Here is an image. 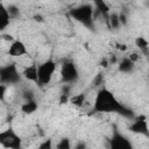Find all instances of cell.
I'll return each instance as SVG.
<instances>
[{"label": "cell", "instance_id": "10", "mask_svg": "<svg viewBox=\"0 0 149 149\" xmlns=\"http://www.w3.org/2000/svg\"><path fill=\"white\" fill-rule=\"evenodd\" d=\"M22 77L29 81L37 83V65L33 63L24 66V69L22 70Z\"/></svg>", "mask_w": 149, "mask_h": 149}, {"label": "cell", "instance_id": "7", "mask_svg": "<svg viewBox=\"0 0 149 149\" xmlns=\"http://www.w3.org/2000/svg\"><path fill=\"white\" fill-rule=\"evenodd\" d=\"M109 149H134V148L130 141L126 136H123L122 134L115 130L109 141Z\"/></svg>", "mask_w": 149, "mask_h": 149}, {"label": "cell", "instance_id": "18", "mask_svg": "<svg viewBox=\"0 0 149 149\" xmlns=\"http://www.w3.org/2000/svg\"><path fill=\"white\" fill-rule=\"evenodd\" d=\"M37 149H54L52 140H51V139H45V140H43V141L38 144V148H37Z\"/></svg>", "mask_w": 149, "mask_h": 149}, {"label": "cell", "instance_id": "2", "mask_svg": "<svg viewBox=\"0 0 149 149\" xmlns=\"http://www.w3.org/2000/svg\"><path fill=\"white\" fill-rule=\"evenodd\" d=\"M70 15L76 21L80 22L87 28H92L94 22V9L91 5L84 3L78 7H74L70 10Z\"/></svg>", "mask_w": 149, "mask_h": 149}, {"label": "cell", "instance_id": "8", "mask_svg": "<svg viewBox=\"0 0 149 149\" xmlns=\"http://www.w3.org/2000/svg\"><path fill=\"white\" fill-rule=\"evenodd\" d=\"M7 54L10 57H23V56L28 55V49L22 41L15 40L9 44Z\"/></svg>", "mask_w": 149, "mask_h": 149}, {"label": "cell", "instance_id": "19", "mask_svg": "<svg viewBox=\"0 0 149 149\" xmlns=\"http://www.w3.org/2000/svg\"><path fill=\"white\" fill-rule=\"evenodd\" d=\"M7 10H8L9 15H10V19H14V17H16V16L20 14V9H19L17 6H15V5H9V6H7Z\"/></svg>", "mask_w": 149, "mask_h": 149}, {"label": "cell", "instance_id": "9", "mask_svg": "<svg viewBox=\"0 0 149 149\" xmlns=\"http://www.w3.org/2000/svg\"><path fill=\"white\" fill-rule=\"evenodd\" d=\"M10 15L7 10V6L2 2H0V31H3L7 29V27L10 24Z\"/></svg>", "mask_w": 149, "mask_h": 149}, {"label": "cell", "instance_id": "15", "mask_svg": "<svg viewBox=\"0 0 149 149\" xmlns=\"http://www.w3.org/2000/svg\"><path fill=\"white\" fill-rule=\"evenodd\" d=\"M85 100H86L85 93H78V94H74V95H72V97L69 98V101L72 105L77 106V107H81L85 104Z\"/></svg>", "mask_w": 149, "mask_h": 149}, {"label": "cell", "instance_id": "14", "mask_svg": "<svg viewBox=\"0 0 149 149\" xmlns=\"http://www.w3.org/2000/svg\"><path fill=\"white\" fill-rule=\"evenodd\" d=\"M106 22L109 26V28H112V29H119V27L121 26L120 24V20H119V14L115 13V12H111L108 14Z\"/></svg>", "mask_w": 149, "mask_h": 149}, {"label": "cell", "instance_id": "12", "mask_svg": "<svg viewBox=\"0 0 149 149\" xmlns=\"http://www.w3.org/2000/svg\"><path fill=\"white\" fill-rule=\"evenodd\" d=\"M37 108H38V104L35 99L24 100L21 105V112H23L24 114H33L37 111Z\"/></svg>", "mask_w": 149, "mask_h": 149}, {"label": "cell", "instance_id": "6", "mask_svg": "<svg viewBox=\"0 0 149 149\" xmlns=\"http://www.w3.org/2000/svg\"><path fill=\"white\" fill-rule=\"evenodd\" d=\"M78 76H79L78 69L74 65V63L68 61V62H65V63L62 64V68H61V77H62V80L65 84H73L74 81H77Z\"/></svg>", "mask_w": 149, "mask_h": 149}, {"label": "cell", "instance_id": "5", "mask_svg": "<svg viewBox=\"0 0 149 149\" xmlns=\"http://www.w3.org/2000/svg\"><path fill=\"white\" fill-rule=\"evenodd\" d=\"M21 74L14 64H8L0 68V84L12 85L20 81Z\"/></svg>", "mask_w": 149, "mask_h": 149}, {"label": "cell", "instance_id": "11", "mask_svg": "<svg viewBox=\"0 0 149 149\" xmlns=\"http://www.w3.org/2000/svg\"><path fill=\"white\" fill-rule=\"evenodd\" d=\"M129 129H130L132 132H134V133H140V134L147 135V134H148V125H147L146 118L135 120V121L129 126Z\"/></svg>", "mask_w": 149, "mask_h": 149}, {"label": "cell", "instance_id": "21", "mask_svg": "<svg viewBox=\"0 0 149 149\" xmlns=\"http://www.w3.org/2000/svg\"><path fill=\"white\" fill-rule=\"evenodd\" d=\"M73 149H86V143L83 142V141H80V142H78V143L73 147Z\"/></svg>", "mask_w": 149, "mask_h": 149}, {"label": "cell", "instance_id": "20", "mask_svg": "<svg viewBox=\"0 0 149 149\" xmlns=\"http://www.w3.org/2000/svg\"><path fill=\"white\" fill-rule=\"evenodd\" d=\"M7 93V85L0 84V101H3Z\"/></svg>", "mask_w": 149, "mask_h": 149}, {"label": "cell", "instance_id": "13", "mask_svg": "<svg viewBox=\"0 0 149 149\" xmlns=\"http://www.w3.org/2000/svg\"><path fill=\"white\" fill-rule=\"evenodd\" d=\"M118 68H119V71L122 73H130L135 68V63L132 62L128 57H125L119 62Z\"/></svg>", "mask_w": 149, "mask_h": 149}, {"label": "cell", "instance_id": "17", "mask_svg": "<svg viewBox=\"0 0 149 149\" xmlns=\"http://www.w3.org/2000/svg\"><path fill=\"white\" fill-rule=\"evenodd\" d=\"M56 149H72L70 140H69L68 137L61 139V140L57 142V144H56Z\"/></svg>", "mask_w": 149, "mask_h": 149}, {"label": "cell", "instance_id": "16", "mask_svg": "<svg viewBox=\"0 0 149 149\" xmlns=\"http://www.w3.org/2000/svg\"><path fill=\"white\" fill-rule=\"evenodd\" d=\"M135 44H136V47L140 49L141 52H143L144 55L148 54V50H149V43H148V41H147L144 37H137V38L135 40Z\"/></svg>", "mask_w": 149, "mask_h": 149}, {"label": "cell", "instance_id": "22", "mask_svg": "<svg viewBox=\"0 0 149 149\" xmlns=\"http://www.w3.org/2000/svg\"><path fill=\"white\" fill-rule=\"evenodd\" d=\"M118 49L119 50H127V45L126 44H118Z\"/></svg>", "mask_w": 149, "mask_h": 149}, {"label": "cell", "instance_id": "4", "mask_svg": "<svg viewBox=\"0 0 149 149\" xmlns=\"http://www.w3.org/2000/svg\"><path fill=\"white\" fill-rule=\"evenodd\" d=\"M0 146L5 149H22V140L12 127H8L0 132Z\"/></svg>", "mask_w": 149, "mask_h": 149}, {"label": "cell", "instance_id": "3", "mask_svg": "<svg viewBox=\"0 0 149 149\" xmlns=\"http://www.w3.org/2000/svg\"><path fill=\"white\" fill-rule=\"evenodd\" d=\"M56 70H57V64L52 59H47L43 63L38 64L37 65V83L36 84H38L41 86L48 85L51 81Z\"/></svg>", "mask_w": 149, "mask_h": 149}, {"label": "cell", "instance_id": "1", "mask_svg": "<svg viewBox=\"0 0 149 149\" xmlns=\"http://www.w3.org/2000/svg\"><path fill=\"white\" fill-rule=\"evenodd\" d=\"M93 109L97 113H121L128 115L129 112L118 100V98L107 88H100L94 98Z\"/></svg>", "mask_w": 149, "mask_h": 149}]
</instances>
